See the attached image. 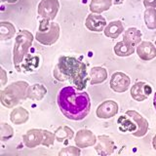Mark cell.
<instances>
[{"label": "cell", "instance_id": "obj_1", "mask_svg": "<svg viewBox=\"0 0 156 156\" xmlns=\"http://www.w3.org/2000/svg\"><path fill=\"white\" fill-rule=\"evenodd\" d=\"M58 105L67 119L80 121L90 112V97L87 92L79 91L73 86H66L58 94Z\"/></svg>", "mask_w": 156, "mask_h": 156}, {"label": "cell", "instance_id": "obj_5", "mask_svg": "<svg viewBox=\"0 0 156 156\" xmlns=\"http://www.w3.org/2000/svg\"><path fill=\"white\" fill-rule=\"evenodd\" d=\"M33 42V35L30 31L23 29L21 30L15 39L14 49H13V62L17 70H20V65L23 62V58L27 55L29 48L31 47Z\"/></svg>", "mask_w": 156, "mask_h": 156}, {"label": "cell", "instance_id": "obj_23", "mask_svg": "<svg viewBox=\"0 0 156 156\" xmlns=\"http://www.w3.org/2000/svg\"><path fill=\"white\" fill-rule=\"evenodd\" d=\"M16 35V27L10 22L0 23V38L1 40H9Z\"/></svg>", "mask_w": 156, "mask_h": 156}, {"label": "cell", "instance_id": "obj_9", "mask_svg": "<svg viewBox=\"0 0 156 156\" xmlns=\"http://www.w3.org/2000/svg\"><path fill=\"white\" fill-rule=\"evenodd\" d=\"M119 111L118 104L114 101L107 100L97 107L96 115L100 119H109L114 117Z\"/></svg>", "mask_w": 156, "mask_h": 156}, {"label": "cell", "instance_id": "obj_16", "mask_svg": "<svg viewBox=\"0 0 156 156\" xmlns=\"http://www.w3.org/2000/svg\"><path fill=\"white\" fill-rule=\"evenodd\" d=\"M105 35L111 39L118 38L119 35L124 32V26L121 21H113L106 24V27L104 29Z\"/></svg>", "mask_w": 156, "mask_h": 156}, {"label": "cell", "instance_id": "obj_30", "mask_svg": "<svg viewBox=\"0 0 156 156\" xmlns=\"http://www.w3.org/2000/svg\"><path fill=\"white\" fill-rule=\"evenodd\" d=\"M145 8H156V0H144Z\"/></svg>", "mask_w": 156, "mask_h": 156}, {"label": "cell", "instance_id": "obj_2", "mask_svg": "<svg viewBox=\"0 0 156 156\" xmlns=\"http://www.w3.org/2000/svg\"><path fill=\"white\" fill-rule=\"evenodd\" d=\"M54 76L60 81H70L76 89L83 91L87 87V66L75 57L62 56L54 69Z\"/></svg>", "mask_w": 156, "mask_h": 156}, {"label": "cell", "instance_id": "obj_25", "mask_svg": "<svg viewBox=\"0 0 156 156\" xmlns=\"http://www.w3.org/2000/svg\"><path fill=\"white\" fill-rule=\"evenodd\" d=\"M144 23L148 29H156V9L146 8L144 11Z\"/></svg>", "mask_w": 156, "mask_h": 156}, {"label": "cell", "instance_id": "obj_17", "mask_svg": "<svg viewBox=\"0 0 156 156\" xmlns=\"http://www.w3.org/2000/svg\"><path fill=\"white\" fill-rule=\"evenodd\" d=\"M123 41L131 46L136 47L141 42V32L136 27H129L124 31Z\"/></svg>", "mask_w": 156, "mask_h": 156}, {"label": "cell", "instance_id": "obj_28", "mask_svg": "<svg viewBox=\"0 0 156 156\" xmlns=\"http://www.w3.org/2000/svg\"><path fill=\"white\" fill-rule=\"evenodd\" d=\"M81 151L80 148L78 146H67V147L62 148L60 152H58V155H67V156H78L80 155Z\"/></svg>", "mask_w": 156, "mask_h": 156}, {"label": "cell", "instance_id": "obj_34", "mask_svg": "<svg viewBox=\"0 0 156 156\" xmlns=\"http://www.w3.org/2000/svg\"><path fill=\"white\" fill-rule=\"evenodd\" d=\"M152 146H153V148L156 150V135L153 136V139H152Z\"/></svg>", "mask_w": 156, "mask_h": 156}, {"label": "cell", "instance_id": "obj_18", "mask_svg": "<svg viewBox=\"0 0 156 156\" xmlns=\"http://www.w3.org/2000/svg\"><path fill=\"white\" fill-rule=\"evenodd\" d=\"M90 83L92 85H98L104 83L107 79V70L101 66H94L90 70Z\"/></svg>", "mask_w": 156, "mask_h": 156}, {"label": "cell", "instance_id": "obj_33", "mask_svg": "<svg viewBox=\"0 0 156 156\" xmlns=\"http://www.w3.org/2000/svg\"><path fill=\"white\" fill-rule=\"evenodd\" d=\"M2 2H5V3H10V4H13V3H16L18 2V0H1Z\"/></svg>", "mask_w": 156, "mask_h": 156}, {"label": "cell", "instance_id": "obj_35", "mask_svg": "<svg viewBox=\"0 0 156 156\" xmlns=\"http://www.w3.org/2000/svg\"><path fill=\"white\" fill-rule=\"evenodd\" d=\"M153 105H154V108L156 110V92H155L154 97H153Z\"/></svg>", "mask_w": 156, "mask_h": 156}, {"label": "cell", "instance_id": "obj_20", "mask_svg": "<svg viewBox=\"0 0 156 156\" xmlns=\"http://www.w3.org/2000/svg\"><path fill=\"white\" fill-rule=\"evenodd\" d=\"M47 94V89L42 84H33L29 86L27 92V98L32 101H41Z\"/></svg>", "mask_w": 156, "mask_h": 156}, {"label": "cell", "instance_id": "obj_12", "mask_svg": "<svg viewBox=\"0 0 156 156\" xmlns=\"http://www.w3.org/2000/svg\"><path fill=\"white\" fill-rule=\"evenodd\" d=\"M44 140L43 129H30L23 136L24 145L28 148H35L41 145Z\"/></svg>", "mask_w": 156, "mask_h": 156}, {"label": "cell", "instance_id": "obj_36", "mask_svg": "<svg viewBox=\"0 0 156 156\" xmlns=\"http://www.w3.org/2000/svg\"><path fill=\"white\" fill-rule=\"evenodd\" d=\"M155 46H156V40H155Z\"/></svg>", "mask_w": 156, "mask_h": 156}, {"label": "cell", "instance_id": "obj_11", "mask_svg": "<svg viewBox=\"0 0 156 156\" xmlns=\"http://www.w3.org/2000/svg\"><path fill=\"white\" fill-rule=\"evenodd\" d=\"M151 92H152V88L149 84L143 81H139L132 86L130 94L132 99L136 101H144L149 97Z\"/></svg>", "mask_w": 156, "mask_h": 156}, {"label": "cell", "instance_id": "obj_8", "mask_svg": "<svg viewBox=\"0 0 156 156\" xmlns=\"http://www.w3.org/2000/svg\"><path fill=\"white\" fill-rule=\"evenodd\" d=\"M130 77L123 72H114L110 77L109 86L116 93H124L130 88Z\"/></svg>", "mask_w": 156, "mask_h": 156}, {"label": "cell", "instance_id": "obj_3", "mask_svg": "<svg viewBox=\"0 0 156 156\" xmlns=\"http://www.w3.org/2000/svg\"><path fill=\"white\" fill-rule=\"evenodd\" d=\"M117 123L122 132H129L136 138H141L148 131V121L138 111L134 109L127 110L125 115H121Z\"/></svg>", "mask_w": 156, "mask_h": 156}, {"label": "cell", "instance_id": "obj_24", "mask_svg": "<svg viewBox=\"0 0 156 156\" xmlns=\"http://www.w3.org/2000/svg\"><path fill=\"white\" fill-rule=\"evenodd\" d=\"M114 53L118 57H129L133 55L135 52V47L129 45L123 40L120 42H117L114 46Z\"/></svg>", "mask_w": 156, "mask_h": 156}, {"label": "cell", "instance_id": "obj_21", "mask_svg": "<svg viewBox=\"0 0 156 156\" xmlns=\"http://www.w3.org/2000/svg\"><path fill=\"white\" fill-rule=\"evenodd\" d=\"M54 134L56 136V140L58 143H66L74 136V132L68 126H60Z\"/></svg>", "mask_w": 156, "mask_h": 156}, {"label": "cell", "instance_id": "obj_26", "mask_svg": "<svg viewBox=\"0 0 156 156\" xmlns=\"http://www.w3.org/2000/svg\"><path fill=\"white\" fill-rule=\"evenodd\" d=\"M14 136V130L11 126L7 123H1L0 126V140L6 141Z\"/></svg>", "mask_w": 156, "mask_h": 156}, {"label": "cell", "instance_id": "obj_13", "mask_svg": "<svg viewBox=\"0 0 156 156\" xmlns=\"http://www.w3.org/2000/svg\"><path fill=\"white\" fill-rule=\"evenodd\" d=\"M115 144L113 140L108 136L101 135L98 136L95 149L98 154L100 155H109L112 154L115 150Z\"/></svg>", "mask_w": 156, "mask_h": 156}, {"label": "cell", "instance_id": "obj_27", "mask_svg": "<svg viewBox=\"0 0 156 156\" xmlns=\"http://www.w3.org/2000/svg\"><path fill=\"white\" fill-rule=\"evenodd\" d=\"M35 62H39V58L37 56H32V58L29 56L23 58V67L26 69L27 71H33L35 68L38 67L39 63H32Z\"/></svg>", "mask_w": 156, "mask_h": 156}, {"label": "cell", "instance_id": "obj_15", "mask_svg": "<svg viewBox=\"0 0 156 156\" xmlns=\"http://www.w3.org/2000/svg\"><path fill=\"white\" fill-rule=\"evenodd\" d=\"M136 52L143 61H151L156 58V46L150 41H141L136 46Z\"/></svg>", "mask_w": 156, "mask_h": 156}, {"label": "cell", "instance_id": "obj_19", "mask_svg": "<svg viewBox=\"0 0 156 156\" xmlns=\"http://www.w3.org/2000/svg\"><path fill=\"white\" fill-rule=\"evenodd\" d=\"M28 118H29L28 111L22 106L15 107L12 110L11 114H10V119H11L12 123L16 125H22L23 123H26L28 120Z\"/></svg>", "mask_w": 156, "mask_h": 156}, {"label": "cell", "instance_id": "obj_7", "mask_svg": "<svg viewBox=\"0 0 156 156\" xmlns=\"http://www.w3.org/2000/svg\"><path fill=\"white\" fill-rule=\"evenodd\" d=\"M60 10L58 0H41L38 4L37 13L43 19L53 21L57 17Z\"/></svg>", "mask_w": 156, "mask_h": 156}, {"label": "cell", "instance_id": "obj_31", "mask_svg": "<svg viewBox=\"0 0 156 156\" xmlns=\"http://www.w3.org/2000/svg\"><path fill=\"white\" fill-rule=\"evenodd\" d=\"M7 80H8V76H7L6 70H5L3 67H1V85L4 86L6 84Z\"/></svg>", "mask_w": 156, "mask_h": 156}, {"label": "cell", "instance_id": "obj_4", "mask_svg": "<svg viewBox=\"0 0 156 156\" xmlns=\"http://www.w3.org/2000/svg\"><path fill=\"white\" fill-rule=\"evenodd\" d=\"M29 85L26 81H17L1 91V104L8 108H14L20 101L27 99Z\"/></svg>", "mask_w": 156, "mask_h": 156}, {"label": "cell", "instance_id": "obj_29", "mask_svg": "<svg viewBox=\"0 0 156 156\" xmlns=\"http://www.w3.org/2000/svg\"><path fill=\"white\" fill-rule=\"evenodd\" d=\"M44 132V140H43V143H42V145L44 146H52L55 143V140H56V136H55V134L52 133V132L48 131V130H43Z\"/></svg>", "mask_w": 156, "mask_h": 156}, {"label": "cell", "instance_id": "obj_22", "mask_svg": "<svg viewBox=\"0 0 156 156\" xmlns=\"http://www.w3.org/2000/svg\"><path fill=\"white\" fill-rule=\"evenodd\" d=\"M112 0H92L90 3V11L94 14H101L112 6Z\"/></svg>", "mask_w": 156, "mask_h": 156}, {"label": "cell", "instance_id": "obj_32", "mask_svg": "<svg viewBox=\"0 0 156 156\" xmlns=\"http://www.w3.org/2000/svg\"><path fill=\"white\" fill-rule=\"evenodd\" d=\"M124 2V0H112V3L114 5H120Z\"/></svg>", "mask_w": 156, "mask_h": 156}, {"label": "cell", "instance_id": "obj_10", "mask_svg": "<svg viewBox=\"0 0 156 156\" xmlns=\"http://www.w3.org/2000/svg\"><path fill=\"white\" fill-rule=\"evenodd\" d=\"M98 138L92 131L87 129H81L76 133L74 136L75 145L79 148H86L90 147L97 144Z\"/></svg>", "mask_w": 156, "mask_h": 156}, {"label": "cell", "instance_id": "obj_14", "mask_svg": "<svg viewBox=\"0 0 156 156\" xmlns=\"http://www.w3.org/2000/svg\"><path fill=\"white\" fill-rule=\"evenodd\" d=\"M106 20L101 14L91 13L87 16L85 21V27L90 31L101 32L106 27Z\"/></svg>", "mask_w": 156, "mask_h": 156}, {"label": "cell", "instance_id": "obj_6", "mask_svg": "<svg viewBox=\"0 0 156 156\" xmlns=\"http://www.w3.org/2000/svg\"><path fill=\"white\" fill-rule=\"evenodd\" d=\"M60 37V26L53 21L43 19L39 23L38 30L35 34V39L45 46L55 44Z\"/></svg>", "mask_w": 156, "mask_h": 156}]
</instances>
